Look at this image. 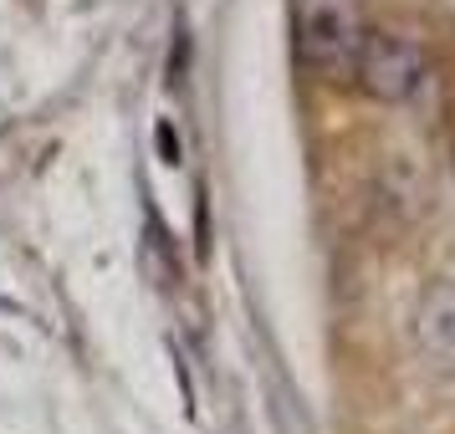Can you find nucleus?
<instances>
[{
	"instance_id": "f257e3e1",
	"label": "nucleus",
	"mask_w": 455,
	"mask_h": 434,
	"mask_svg": "<svg viewBox=\"0 0 455 434\" xmlns=\"http://www.w3.org/2000/svg\"><path fill=\"white\" fill-rule=\"evenodd\" d=\"M291 31H297V57L312 77H353L358 62V5L353 0H291Z\"/></svg>"
},
{
	"instance_id": "7ed1b4c3",
	"label": "nucleus",
	"mask_w": 455,
	"mask_h": 434,
	"mask_svg": "<svg viewBox=\"0 0 455 434\" xmlns=\"http://www.w3.org/2000/svg\"><path fill=\"white\" fill-rule=\"evenodd\" d=\"M414 343L425 348L435 368L455 373V281H440L414 307Z\"/></svg>"
},
{
	"instance_id": "20e7f679",
	"label": "nucleus",
	"mask_w": 455,
	"mask_h": 434,
	"mask_svg": "<svg viewBox=\"0 0 455 434\" xmlns=\"http://www.w3.org/2000/svg\"><path fill=\"white\" fill-rule=\"evenodd\" d=\"M154 133H159V154H164V164H180V133H174L169 123H159Z\"/></svg>"
},
{
	"instance_id": "f03ea898",
	"label": "nucleus",
	"mask_w": 455,
	"mask_h": 434,
	"mask_svg": "<svg viewBox=\"0 0 455 434\" xmlns=\"http://www.w3.org/2000/svg\"><path fill=\"white\" fill-rule=\"evenodd\" d=\"M353 77H363L379 103H404L419 92L425 83V57H419V46L404 42V36H394V31H373L358 42V62H353Z\"/></svg>"
}]
</instances>
